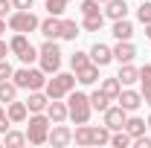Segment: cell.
Here are the masks:
<instances>
[{"label":"cell","instance_id":"1","mask_svg":"<svg viewBox=\"0 0 151 148\" xmlns=\"http://www.w3.org/2000/svg\"><path fill=\"white\" fill-rule=\"evenodd\" d=\"M67 111H70V119H73L76 125H84L87 119H90V111H93V105H90V96H84V93L78 90H70L67 93Z\"/></svg>","mask_w":151,"mask_h":148},{"label":"cell","instance_id":"2","mask_svg":"<svg viewBox=\"0 0 151 148\" xmlns=\"http://www.w3.org/2000/svg\"><path fill=\"white\" fill-rule=\"evenodd\" d=\"M50 116L47 113H32L29 116V125H26V142L32 145H44L47 137H50Z\"/></svg>","mask_w":151,"mask_h":148},{"label":"cell","instance_id":"3","mask_svg":"<svg viewBox=\"0 0 151 148\" xmlns=\"http://www.w3.org/2000/svg\"><path fill=\"white\" fill-rule=\"evenodd\" d=\"M12 81L20 90H41V87H47V73L44 70H32V67H20V70H15Z\"/></svg>","mask_w":151,"mask_h":148},{"label":"cell","instance_id":"4","mask_svg":"<svg viewBox=\"0 0 151 148\" xmlns=\"http://www.w3.org/2000/svg\"><path fill=\"white\" fill-rule=\"evenodd\" d=\"M38 61H41V70L44 73H58V67H61V50H58L55 41L47 38V44L38 50Z\"/></svg>","mask_w":151,"mask_h":148},{"label":"cell","instance_id":"5","mask_svg":"<svg viewBox=\"0 0 151 148\" xmlns=\"http://www.w3.org/2000/svg\"><path fill=\"white\" fill-rule=\"evenodd\" d=\"M41 26V20L32 15V9H15L9 15V29L12 32H35Z\"/></svg>","mask_w":151,"mask_h":148},{"label":"cell","instance_id":"6","mask_svg":"<svg viewBox=\"0 0 151 148\" xmlns=\"http://www.w3.org/2000/svg\"><path fill=\"white\" fill-rule=\"evenodd\" d=\"M73 87H76V75L73 73H55L47 81V96L50 99H64Z\"/></svg>","mask_w":151,"mask_h":148},{"label":"cell","instance_id":"7","mask_svg":"<svg viewBox=\"0 0 151 148\" xmlns=\"http://www.w3.org/2000/svg\"><path fill=\"white\" fill-rule=\"evenodd\" d=\"M47 142L52 148H64L73 142V131L67 128V125H61V122H55V128L50 131V137H47Z\"/></svg>","mask_w":151,"mask_h":148},{"label":"cell","instance_id":"8","mask_svg":"<svg viewBox=\"0 0 151 148\" xmlns=\"http://www.w3.org/2000/svg\"><path fill=\"white\" fill-rule=\"evenodd\" d=\"M125 119H128V111H125L122 105H116V108H108V111H105V125H108L111 131L125 128Z\"/></svg>","mask_w":151,"mask_h":148},{"label":"cell","instance_id":"9","mask_svg":"<svg viewBox=\"0 0 151 148\" xmlns=\"http://www.w3.org/2000/svg\"><path fill=\"white\" fill-rule=\"evenodd\" d=\"M90 61L99 64V67H105V64L113 61V50L108 44H93V47H90Z\"/></svg>","mask_w":151,"mask_h":148},{"label":"cell","instance_id":"10","mask_svg":"<svg viewBox=\"0 0 151 148\" xmlns=\"http://www.w3.org/2000/svg\"><path fill=\"white\" fill-rule=\"evenodd\" d=\"M134 55H137V47H134L131 41H119V44L113 47V61H119V64L134 61Z\"/></svg>","mask_w":151,"mask_h":148},{"label":"cell","instance_id":"11","mask_svg":"<svg viewBox=\"0 0 151 148\" xmlns=\"http://www.w3.org/2000/svg\"><path fill=\"white\" fill-rule=\"evenodd\" d=\"M116 102H119V105H122L125 111L131 113V111H137V108L142 105V93H137V90H119Z\"/></svg>","mask_w":151,"mask_h":148},{"label":"cell","instance_id":"12","mask_svg":"<svg viewBox=\"0 0 151 148\" xmlns=\"http://www.w3.org/2000/svg\"><path fill=\"white\" fill-rule=\"evenodd\" d=\"M6 116H9V122H15V125H18V122H26V116H29L26 102H18V99L9 102V105H6Z\"/></svg>","mask_w":151,"mask_h":148},{"label":"cell","instance_id":"13","mask_svg":"<svg viewBox=\"0 0 151 148\" xmlns=\"http://www.w3.org/2000/svg\"><path fill=\"white\" fill-rule=\"evenodd\" d=\"M47 116H50V122L55 125V122H64L70 111H67V105L61 102V99H50V105H47Z\"/></svg>","mask_w":151,"mask_h":148},{"label":"cell","instance_id":"14","mask_svg":"<svg viewBox=\"0 0 151 148\" xmlns=\"http://www.w3.org/2000/svg\"><path fill=\"white\" fill-rule=\"evenodd\" d=\"M47 105H50V96L41 90H29V99H26V108L29 113H44L47 111Z\"/></svg>","mask_w":151,"mask_h":148},{"label":"cell","instance_id":"15","mask_svg":"<svg viewBox=\"0 0 151 148\" xmlns=\"http://www.w3.org/2000/svg\"><path fill=\"white\" fill-rule=\"evenodd\" d=\"M41 35L44 38H50V41H55V38H61V20L55 18V15H50L47 20H41Z\"/></svg>","mask_w":151,"mask_h":148},{"label":"cell","instance_id":"16","mask_svg":"<svg viewBox=\"0 0 151 148\" xmlns=\"http://www.w3.org/2000/svg\"><path fill=\"white\" fill-rule=\"evenodd\" d=\"M131 35H134V23L128 18L113 20V38H116V41H131Z\"/></svg>","mask_w":151,"mask_h":148},{"label":"cell","instance_id":"17","mask_svg":"<svg viewBox=\"0 0 151 148\" xmlns=\"http://www.w3.org/2000/svg\"><path fill=\"white\" fill-rule=\"evenodd\" d=\"M26 50H32V44H29V38H26V32H15V38L9 41V52H15V55H23Z\"/></svg>","mask_w":151,"mask_h":148},{"label":"cell","instance_id":"18","mask_svg":"<svg viewBox=\"0 0 151 148\" xmlns=\"http://www.w3.org/2000/svg\"><path fill=\"white\" fill-rule=\"evenodd\" d=\"M105 15H108L111 20L128 18V3H125V0H108V9H105Z\"/></svg>","mask_w":151,"mask_h":148},{"label":"cell","instance_id":"19","mask_svg":"<svg viewBox=\"0 0 151 148\" xmlns=\"http://www.w3.org/2000/svg\"><path fill=\"white\" fill-rule=\"evenodd\" d=\"M76 81H81V84H96V81H99V64L81 67V70L76 73Z\"/></svg>","mask_w":151,"mask_h":148},{"label":"cell","instance_id":"20","mask_svg":"<svg viewBox=\"0 0 151 148\" xmlns=\"http://www.w3.org/2000/svg\"><path fill=\"white\" fill-rule=\"evenodd\" d=\"M18 84H15V81H9V78H6V81H0V105H9V102H15V99H18Z\"/></svg>","mask_w":151,"mask_h":148},{"label":"cell","instance_id":"21","mask_svg":"<svg viewBox=\"0 0 151 148\" xmlns=\"http://www.w3.org/2000/svg\"><path fill=\"white\" fill-rule=\"evenodd\" d=\"M122 84H134V81H139V70L134 67L131 61L128 64H119V75H116Z\"/></svg>","mask_w":151,"mask_h":148},{"label":"cell","instance_id":"22","mask_svg":"<svg viewBox=\"0 0 151 148\" xmlns=\"http://www.w3.org/2000/svg\"><path fill=\"white\" fill-rule=\"evenodd\" d=\"M99 90L105 93V96H108V99H111V102H116V96H119V90H122V81H119V78H116V75H113V78H105V81H102V87H99Z\"/></svg>","mask_w":151,"mask_h":148},{"label":"cell","instance_id":"23","mask_svg":"<svg viewBox=\"0 0 151 148\" xmlns=\"http://www.w3.org/2000/svg\"><path fill=\"white\" fill-rule=\"evenodd\" d=\"M145 128H148V122H145V119H139V116H128V119H125V131H128L131 137H142Z\"/></svg>","mask_w":151,"mask_h":148},{"label":"cell","instance_id":"24","mask_svg":"<svg viewBox=\"0 0 151 148\" xmlns=\"http://www.w3.org/2000/svg\"><path fill=\"white\" fill-rule=\"evenodd\" d=\"M73 139H76V145H90V139H93V128L84 122V125H78L73 134Z\"/></svg>","mask_w":151,"mask_h":148},{"label":"cell","instance_id":"25","mask_svg":"<svg viewBox=\"0 0 151 148\" xmlns=\"http://www.w3.org/2000/svg\"><path fill=\"white\" fill-rule=\"evenodd\" d=\"M3 142H6V145L9 148H20V145H26V134H20V131H6V134H3Z\"/></svg>","mask_w":151,"mask_h":148},{"label":"cell","instance_id":"26","mask_svg":"<svg viewBox=\"0 0 151 148\" xmlns=\"http://www.w3.org/2000/svg\"><path fill=\"white\" fill-rule=\"evenodd\" d=\"M131 142H134V137L125 128H119V131H113V134H111V145L113 148H125V145H131Z\"/></svg>","mask_w":151,"mask_h":148},{"label":"cell","instance_id":"27","mask_svg":"<svg viewBox=\"0 0 151 148\" xmlns=\"http://www.w3.org/2000/svg\"><path fill=\"white\" fill-rule=\"evenodd\" d=\"M81 26H84L87 32H99V29L105 26V15H102V12H99V15H84Z\"/></svg>","mask_w":151,"mask_h":148},{"label":"cell","instance_id":"28","mask_svg":"<svg viewBox=\"0 0 151 148\" xmlns=\"http://www.w3.org/2000/svg\"><path fill=\"white\" fill-rule=\"evenodd\" d=\"M111 134H113V131L108 128V125L93 128V139H90V145H108V142H111Z\"/></svg>","mask_w":151,"mask_h":148},{"label":"cell","instance_id":"29","mask_svg":"<svg viewBox=\"0 0 151 148\" xmlns=\"http://www.w3.org/2000/svg\"><path fill=\"white\" fill-rule=\"evenodd\" d=\"M108 102H111V99H108V96H105V93H102V90H96V93H90V105H93V111H99V113H105V111H108V108H111V105H108Z\"/></svg>","mask_w":151,"mask_h":148},{"label":"cell","instance_id":"30","mask_svg":"<svg viewBox=\"0 0 151 148\" xmlns=\"http://www.w3.org/2000/svg\"><path fill=\"white\" fill-rule=\"evenodd\" d=\"M76 35H81L78 32V23L76 20H61V38L64 41H76Z\"/></svg>","mask_w":151,"mask_h":148},{"label":"cell","instance_id":"31","mask_svg":"<svg viewBox=\"0 0 151 148\" xmlns=\"http://www.w3.org/2000/svg\"><path fill=\"white\" fill-rule=\"evenodd\" d=\"M87 64H93V61H90V52H73V55H70V67H73V73H78V70L87 67Z\"/></svg>","mask_w":151,"mask_h":148},{"label":"cell","instance_id":"32","mask_svg":"<svg viewBox=\"0 0 151 148\" xmlns=\"http://www.w3.org/2000/svg\"><path fill=\"white\" fill-rule=\"evenodd\" d=\"M67 3H70V0H47V12L58 18V15H61V12L67 9Z\"/></svg>","mask_w":151,"mask_h":148},{"label":"cell","instance_id":"33","mask_svg":"<svg viewBox=\"0 0 151 148\" xmlns=\"http://www.w3.org/2000/svg\"><path fill=\"white\" fill-rule=\"evenodd\" d=\"M137 18H139V23H148V20H151V3H148V0H139Z\"/></svg>","mask_w":151,"mask_h":148},{"label":"cell","instance_id":"34","mask_svg":"<svg viewBox=\"0 0 151 148\" xmlns=\"http://www.w3.org/2000/svg\"><path fill=\"white\" fill-rule=\"evenodd\" d=\"M99 0H81V15H99Z\"/></svg>","mask_w":151,"mask_h":148},{"label":"cell","instance_id":"35","mask_svg":"<svg viewBox=\"0 0 151 148\" xmlns=\"http://www.w3.org/2000/svg\"><path fill=\"white\" fill-rule=\"evenodd\" d=\"M139 84H142V90H148V87H151V64L139 67Z\"/></svg>","mask_w":151,"mask_h":148},{"label":"cell","instance_id":"36","mask_svg":"<svg viewBox=\"0 0 151 148\" xmlns=\"http://www.w3.org/2000/svg\"><path fill=\"white\" fill-rule=\"evenodd\" d=\"M15 70H12V64L6 61V58H0V81H6V78H12Z\"/></svg>","mask_w":151,"mask_h":148},{"label":"cell","instance_id":"37","mask_svg":"<svg viewBox=\"0 0 151 148\" xmlns=\"http://www.w3.org/2000/svg\"><path fill=\"white\" fill-rule=\"evenodd\" d=\"M9 128H12V122H9V116H6V105H0V134H6Z\"/></svg>","mask_w":151,"mask_h":148},{"label":"cell","instance_id":"38","mask_svg":"<svg viewBox=\"0 0 151 148\" xmlns=\"http://www.w3.org/2000/svg\"><path fill=\"white\" fill-rule=\"evenodd\" d=\"M35 58H38V50H35V47H32V50H26V52L20 55V61H23V64H32Z\"/></svg>","mask_w":151,"mask_h":148},{"label":"cell","instance_id":"39","mask_svg":"<svg viewBox=\"0 0 151 148\" xmlns=\"http://www.w3.org/2000/svg\"><path fill=\"white\" fill-rule=\"evenodd\" d=\"M134 145L137 148H151V137H145V134L142 137H134Z\"/></svg>","mask_w":151,"mask_h":148},{"label":"cell","instance_id":"40","mask_svg":"<svg viewBox=\"0 0 151 148\" xmlns=\"http://www.w3.org/2000/svg\"><path fill=\"white\" fill-rule=\"evenodd\" d=\"M12 0H0V18H6V15H12Z\"/></svg>","mask_w":151,"mask_h":148},{"label":"cell","instance_id":"41","mask_svg":"<svg viewBox=\"0 0 151 148\" xmlns=\"http://www.w3.org/2000/svg\"><path fill=\"white\" fill-rule=\"evenodd\" d=\"M32 3H35V0H12L15 9H32Z\"/></svg>","mask_w":151,"mask_h":148},{"label":"cell","instance_id":"42","mask_svg":"<svg viewBox=\"0 0 151 148\" xmlns=\"http://www.w3.org/2000/svg\"><path fill=\"white\" fill-rule=\"evenodd\" d=\"M142 102H145V105L151 108V87H148V90H142Z\"/></svg>","mask_w":151,"mask_h":148},{"label":"cell","instance_id":"43","mask_svg":"<svg viewBox=\"0 0 151 148\" xmlns=\"http://www.w3.org/2000/svg\"><path fill=\"white\" fill-rule=\"evenodd\" d=\"M6 52H9V44H6V41H0V58H6Z\"/></svg>","mask_w":151,"mask_h":148},{"label":"cell","instance_id":"44","mask_svg":"<svg viewBox=\"0 0 151 148\" xmlns=\"http://www.w3.org/2000/svg\"><path fill=\"white\" fill-rule=\"evenodd\" d=\"M142 26H145V38H151V20H148V23H142Z\"/></svg>","mask_w":151,"mask_h":148},{"label":"cell","instance_id":"45","mask_svg":"<svg viewBox=\"0 0 151 148\" xmlns=\"http://www.w3.org/2000/svg\"><path fill=\"white\" fill-rule=\"evenodd\" d=\"M0 32H6V23H3V18H0Z\"/></svg>","mask_w":151,"mask_h":148},{"label":"cell","instance_id":"46","mask_svg":"<svg viewBox=\"0 0 151 148\" xmlns=\"http://www.w3.org/2000/svg\"><path fill=\"white\" fill-rule=\"evenodd\" d=\"M148 128H151V116H148Z\"/></svg>","mask_w":151,"mask_h":148},{"label":"cell","instance_id":"47","mask_svg":"<svg viewBox=\"0 0 151 148\" xmlns=\"http://www.w3.org/2000/svg\"><path fill=\"white\" fill-rule=\"evenodd\" d=\"M99 3H108V0H99Z\"/></svg>","mask_w":151,"mask_h":148}]
</instances>
